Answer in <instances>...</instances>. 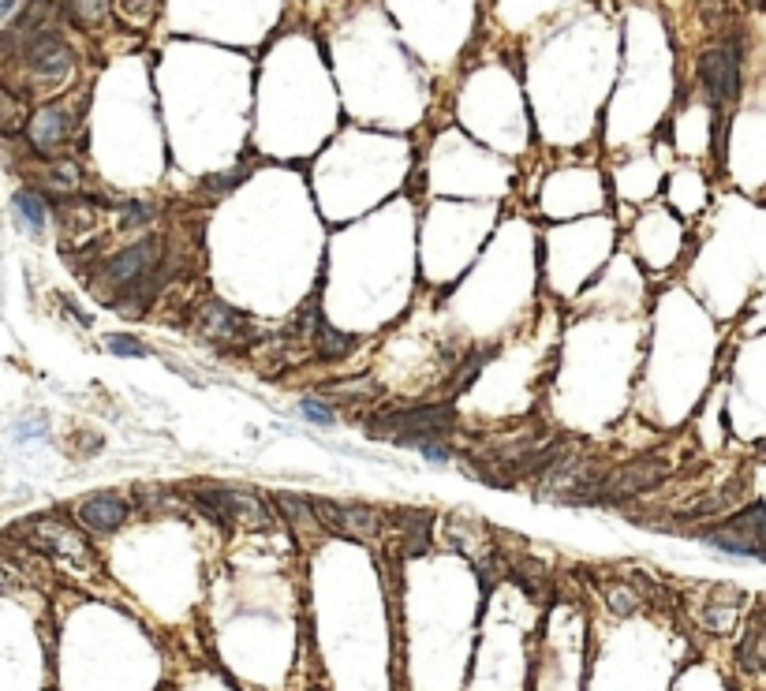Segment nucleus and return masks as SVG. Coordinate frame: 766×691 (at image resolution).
<instances>
[{
  "instance_id": "obj_1",
  "label": "nucleus",
  "mask_w": 766,
  "mask_h": 691,
  "mask_svg": "<svg viewBox=\"0 0 766 691\" xmlns=\"http://www.w3.org/2000/svg\"><path fill=\"white\" fill-rule=\"evenodd\" d=\"M161 240L146 236V240L131 243L124 251L109 258L101 273L94 277V296L105 303H116L124 311H146L150 299L161 292Z\"/></svg>"
},
{
  "instance_id": "obj_2",
  "label": "nucleus",
  "mask_w": 766,
  "mask_h": 691,
  "mask_svg": "<svg viewBox=\"0 0 766 691\" xmlns=\"http://www.w3.org/2000/svg\"><path fill=\"white\" fill-rule=\"evenodd\" d=\"M456 426V411L449 404H426L412 411H385L370 419V434L378 441H397V445H412L423 449L430 441L449 438Z\"/></svg>"
},
{
  "instance_id": "obj_3",
  "label": "nucleus",
  "mask_w": 766,
  "mask_h": 691,
  "mask_svg": "<svg viewBox=\"0 0 766 691\" xmlns=\"http://www.w3.org/2000/svg\"><path fill=\"white\" fill-rule=\"evenodd\" d=\"M669 471H673V467H669L662 456H639L632 464L606 467L595 486V501H591V505H617V501L647 494L658 482L669 479Z\"/></svg>"
},
{
  "instance_id": "obj_4",
  "label": "nucleus",
  "mask_w": 766,
  "mask_h": 691,
  "mask_svg": "<svg viewBox=\"0 0 766 691\" xmlns=\"http://www.w3.org/2000/svg\"><path fill=\"white\" fill-rule=\"evenodd\" d=\"M199 508L217 520L221 527H232V523H243V527H255V531H270L277 527L273 520V512L255 494H247V490H236V486H206L199 490Z\"/></svg>"
},
{
  "instance_id": "obj_5",
  "label": "nucleus",
  "mask_w": 766,
  "mask_h": 691,
  "mask_svg": "<svg viewBox=\"0 0 766 691\" xmlns=\"http://www.w3.org/2000/svg\"><path fill=\"white\" fill-rule=\"evenodd\" d=\"M23 538H27L34 550H42L45 557L68 561L71 568L94 565V550L86 546V538L79 535V527L57 520V516H38V520L23 523Z\"/></svg>"
},
{
  "instance_id": "obj_6",
  "label": "nucleus",
  "mask_w": 766,
  "mask_h": 691,
  "mask_svg": "<svg viewBox=\"0 0 766 691\" xmlns=\"http://www.w3.org/2000/svg\"><path fill=\"white\" fill-rule=\"evenodd\" d=\"M311 508H314L318 527L329 531V535L352 538V542H374V538H382L385 516L378 512V508L341 505V501H326V497L311 501Z\"/></svg>"
},
{
  "instance_id": "obj_7",
  "label": "nucleus",
  "mask_w": 766,
  "mask_h": 691,
  "mask_svg": "<svg viewBox=\"0 0 766 691\" xmlns=\"http://www.w3.org/2000/svg\"><path fill=\"white\" fill-rule=\"evenodd\" d=\"M699 75H703V90L710 94L714 109H725L740 98V49L733 42L710 45L699 57Z\"/></svg>"
},
{
  "instance_id": "obj_8",
  "label": "nucleus",
  "mask_w": 766,
  "mask_h": 691,
  "mask_svg": "<svg viewBox=\"0 0 766 691\" xmlns=\"http://www.w3.org/2000/svg\"><path fill=\"white\" fill-rule=\"evenodd\" d=\"M710 546L725 553H744V557H763V501H752L740 516L710 527L703 535Z\"/></svg>"
},
{
  "instance_id": "obj_9",
  "label": "nucleus",
  "mask_w": 766,
  "mask_h": 691,
  "mask_svg": "<svg viewBox=\"0 0 766 691\" xmlns=\"http://www.w3.org/2000/svg\"><path fill=\"white\" fill-rule=\"evenodd\" d=\"M195 318H199L202 337L221 344V348H247V344L258 340L255 325L247 322V314H240L236 307L221 303V299H206Z\"/></svg>"
},
{
  "instance_id": "obj_10",
  "label": "nucleus",
  "mask_w": 766,
  "mask_h": 691,
  "mask_svg": "<svg viewBox=\"0 0 766 691\" xmlns=\"http://www.w3.org/2000/svg\"><path fill=\"white\" fill-rule=\"evenodd\" d=\"M27 68L45 79V83H60L71 71V49L57 30H38L27 42Z\"/></svg>"
},
{
  "instance_id": "obj_11",
  "label": "nucleus",
  "mask_w": 766,
  "mask_h": 691,
  "mask_svg": "<svg viewBox=\"0 0 766 691\" xmlns=\"http://www.w3.org/2000/svg\"><path fill=\"white\" fill-rule=\"evenodd\" d=\"M299 329H303V337H307V344L314 348L318 359H344V355L355 348V337H348V333H341V329H333L314 303L299 314Z\"/></svg>"
},
{
  "instance_id": "obj_12",
  "label": "nucleus",
  "mask_w": 766,
  "mask_h": 691,
  "mask_svg": "<svg viewBox=\"0 0 766 691\" xmlns=\"http://www.w3.org/2000/svg\"><path fill=\"white\" fill-rule=\"evenodd\" d=\"M68 131H71V116H68L64 105H45V109H38L34 120H30V127H27L30 146L45 157L57 154L60 146L68 142Z\"/></svg>"
},
{
  "instance_id": "obj_13",
  "label": "nucleus",
  "mask_w": 766,
  "mask_h": 691,
  "mask_svg": "<svg viewBox=\"0 0 766 691\" xmlns=\"http://www.w3.org/2000/svg\"><path fill=\"white\" fill-rule=\"evenodd\" d=\"M124 520H128V505H124V497L116 494H94L79 505V523L86 531L109 535L116 527H124Z\"/></svg>"
},
{
  "instance_id": "obj_14",
  "label": "nucleus",
  "mask_w": 766,
  "mask_h": 691,
  "mask_svg": "<svg viewBox=\"0 0 766 691\" xmlns=\"http://www.w3.org/2000/svg\"><path fill=\"white\" fill-rule=\"evenodd\" d=\"M699 624H703L707 632H714V635L737 632V624H740V594H737V598H733V594H718V598H710L707 606H703V613H699Z\"/></svg>"
},
{
  "instance_id": "obj_15",
  "label": "nucleus",
  "mask_w": 766,
  "mask_h": 691,
  "mask_svg": "<svg viewBox=\"0 0 766 691\" xmlns=\"http://www.w3.org/2000/svg\"><path fill=\"white\" fill-rule=\"evenodd\" d=\"M273 505L281 508V516L296 531H318V520H314V508H311V501H303V497H296V494H277L273 497Z\"/></svg>"
},
{
  "instance_id": "obj_16",
  "label": "nucleus",
  "mask_w": 766,
  "mask_h": 691,
  "mask_svg": "<svg viewBox=\"0 0 766 691\" xmlns=\"http://www.w3.org/2000/svg\"><path fill=\"white\" fill-rule=\"evenodd\" d=\"M763 613H755L748 624V635L740 639V665L748 673H763Z\"/></svg>"
},
{
  "instance_id": "obj_17",
  "label": "nucleus",
  "mask_w": 766,
  "mask_h": 691,
  "mask_svg": "<svg viewBox=\"0 0 766 691\" xmlns=\"http://www.w3.org/2000/svg\"><path fill=\"white\" fill-rule=\"evenodd\" d=\"M15 213H19V217H23V225H27L30 232L38 236V232L45 228L49 206H45V198L38 195V191H30V187H27V191H19V195H15Z\"/></svg>"
},
{
  "instance_id": "obj_18",
  "label": "nucleus",
  "mask_w": 766,
  "mask_h": 691,
  "mask_svg": "<svg viewBox=\"0 0 766 691\" xmlns=\"http://www.w3.org/2000/svg\"><path fill=\"white\" fill-rule=\"evenodd\" d=\"M512 576L531 594H539V587H546V565L535 561V557H512Z\"/></svg>"
},
{
  "instance_id": "obj_19",
  "label": "nucleus",
  "mask_w": 766,
  "mask_h": 691,
  "mask_svg": "<svg viewBox=\"0 0 766 691\" xmlns=\"http://www.w3.org/2000/svg\"><path fill=\"white\" fill-rule=\"evenodd\" d=\"M606 606H610L617 617H632V613L643 606V598H639L628 583H610V587H606Z\"/></svg>"
},
{
  "instance_id": "obj_20",
  "label": "nucleus",
  "mask_w": 766,
  "mask_h": 691,
  "mask_svg": "<svg viewBox=\"0 0 766 691\" xmlns=\"http://www.w3.org/2000/svg\"><path fill=\"white\" fill-rule=\"evenodd\" d=\"M60 221L68 232H86V228H94V206L90 202H79V198H71L60 206Z\"/></svg>"
},
{
  "instance_id": "obj_21",
  "label": "nucleus",
  "mask_w": 766,
  "mask_h": 691,
  "mask_svg": "<svg viewBox=\"0 0 766 691\" xmlns=\"http://www.w3.org/2000/svg\"><path fill=\"white\" fill-rule=\"evenodd\" d=\"M68 12L75 23L94 27V23H101L105 12H109V0H68Z\"/></svg>"
},
{
  "instance_id": "obj_22",
  "label": "nucleus",
  "mask_w": 766,
  "mask_h": 691,
  "mask_svg": "<svg viewBox=\"0 0 766 691\" xmlns=\"http://www.w3.org/2000/svg\"><path fill=\"white\" fill-rule=\"evenodd\" d=\"M105 348L113 355H120V359H142V355H146V344H142L139 337H128V333H109V337H105Z\"/></svg>"
},
{
  "instance_id": "obj_23",
  "label": "nucleus",
  "mask_w": 766,
  "mask_h": 691,
  "mask_svg": "<svg viewBox=\"0 0 766 691\" xmlns=\"http://www.w3.org/2000/svg\"><path fill=\"white\" fill-rule=\"evenodd\" d=\"M124 4V12H128V19H150L154 15V8H157V0H120Z\"/></svg>"
},
{
  "instance_id": "obj_24",
  "label": "nucleus",
  "mask_w": 766,
  "mask_h": 691,
  "mask_svg": "<svg viewBox=\"0 0 766 691\" xmlns=\"http://www.w3.org/2000/svg\"><path fill=\"white\" fill-rule=\"evenodd\" d=\"M303 415H307L311 423H322V426L333 423V411H329L326 404H318V400H303Z\"/></svg>"
},
{
  "instance_id": "obj_25",
  "label": "nucleus",
  "mask_w": 766,
  "mask_h": 691,
  "mask_svg": "<svg viewBox=\"0 0 766 691\" xmlns=\"http://www.w3.org/2000/svg\"><path fill=\"white\" fill-rule=\"evenodd\" d=\"M419 452H423L426 460H434V464H449V460H453V452L445 449L441 441H430V445H423Z\"/></svg>"
},
{
  "instance_id": "obj_26",
  "label": "nucleus",
  "mask_w": 766,
  "mask_h": 691,
  "mask_svg": "<svg viewBox=\"0 0 766 691\" xmlns=\"http://www.w3.org/2000/svg\"><path fill=\"white\" fill-rule=\"evenodd\" d=\"M15 109H19V105H15V98H8V94L0 90V131L8 127V120H15V116H19Z\"/></svg>"
},
{
  "instance_id": "obj_27",
  "label": "nucleus",
  "mask_w": 766,
  "mask_h": 691,
  "mask_svg": "<svg viewBox=\"0 0 766 691\" xmlns=\"http://www.w3.org/2000/svg\"><path fill=\"white\" fill-rule=\"evenodd\" d=\"M12 583H15V572H12L8 565H4V561H0V591H8Z\"/></svg>"
},
{
  "instance_id": "obj_28",
  "label": "nucleus",
  "mask_w": 766,
  "mask_h": 691,
  "mask_svg": "<svg viewBox=\"0 0 766 691\" xmlns=\"http://www.w3.org/2000/svg\"><path fill=\"white\" fill-rule=\"evenodd\" d=\"M15 4H19V0H0V19H4V15H8V12H12V8H15Z\"/></svg>"
},
{
  "instance_id": "obj_29",
  "label": "nucleus",
  "mask_w": 766,
  "mask_h": 691,
  "mask_svg": "<svg viewBox=\"0 0 766 691\" xmlns=\"http://www.w3.org/2000/svg\"><path fill=\"white\" fill-rule=\"evenodd\" d=\"M755 4H759V0H755Z\"/></svg>"
}]
</instances>
